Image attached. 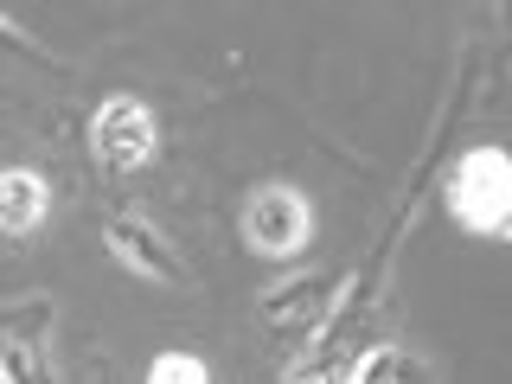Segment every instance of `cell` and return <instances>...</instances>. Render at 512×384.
Instances as JSON below:
<instances>
[{
  "label": "cell",
  "mask_w": 512,
  "mask_h": 384,
  "mask_svg": "<svg viewBox=\"0 0 512 384\" xmlns=\"http://www.w3.org/2000/svg\"><path fill=\"white\" fill-rule=\"evenodd\" d=\"M448 212H455L461 231H474V237H506V218H512V160L500 148L461 154V167L448 173Z\"/></svg>",
  "instance_id": "1"
},
{
  "label": "cell",
  "mask_w": 512,
  "mask_h": 384,
  "mask_svg": "<svg viewBox=\"0 0 512 384\" xmlns=\"http://www.w3.org/2000/svg\"><path fill=\"white\" fill-rule=\"evenodd\" d=\"M52 212V192L32 167H7L0 173V237H32Z\"/></svg>",
  "instance_id": "6"
},
{
  "label": "cell",
  "mask_w": 512,
  "mask_h": 384,
  "mask_svg": "<svg viewBox=\"0 0 512 384\" xmlns=\"http://www.w3.org/2000/svg\"><path fill=\"white\" fill-rule=\"evenodd\" d=\"M0 384H45V365L26 340H0Z\"/></svg>",
  "instance_id": "7"
},
{
  "label": "cell",
  "mask_w": 512,
  "mask_h": 384,
  "mask_svg": "<svg viewBox=\"0 0 512 384\" xmlns=\"http://www.w3.org/2000/svg\"><path fill=\"white\" fill-rule=\"evenodd\" d=\"M90 148H96V167L103 173H135L148 167L154 148H160V122L141 96H103L90 116Z\"/></svg>",
  "instance_id": "2"
},
{
  "label": "cell",
  "mask_w": 512,
  "mask_h": 384,
  "mask_svg": "<svg viewBox=\"0 0 512 384\" xmlns=\"http://www.w3.org/2000/svg\"><path fill=\"white\" fill-rule=\"evenodd\" d=\"M103 244H109V256H116L128 276H141V282H160V288H180L186 282L180 250H173L167 231H154L148 218H109L103 224Z\"/></svg>",
  "instance_id": "4"
},
{
  "label": "cell",
  "mask_w": 512,
  "mask_h": 384,
  "mask_svg": "<svg viewBox=\"0 0 512 384\" xmlns=\"http://www.w3.org/2000/svg\"><path fill=\"white\" fill-rule=\"evenodd\" d=\"M148 384H212V372H205V359H192V352H160L148 365Z\"/></svg>",
  "instance_id": "8"
},
{
  "label": "cell",
  "mask_w": 512,
  "mask_h": 384,
  "mask_svg": "<svg viewBox=\"0 0 512 384\" xmlns=\"http://www.w3.org/2000/svg\"><path fill=\"white\" fill-rule=\"evenodd\" d=\"M340 276L333 269H320V276H282L276 288L263 295V320L282 333H314L320 320H327V308L340 301Z\"/></svg>",
  "instance_id": "5"
},
{
  "label": "cell",
  "mask_w": 512,
  "mask_h": 384,
  "mask_svg": "<svg viewBox=\"0 0 512 384\" xmlns=\"http://www.w3.org/2000/svg\"><path fill=\"white\" fill-rule=\"evenodd\" d=\"M244 237H250V250H263V256H295L314 237V205L301 199L295 186H263V192H250V205H244Z\"/></svg>",
  "instance_id": "3"
}]
</instances>
